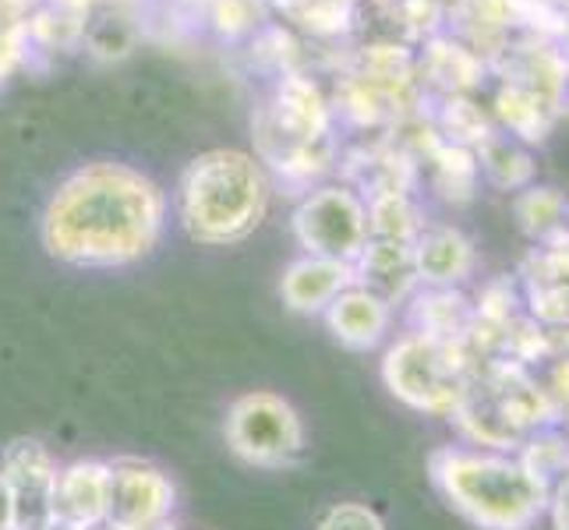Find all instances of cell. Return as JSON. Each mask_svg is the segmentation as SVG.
I'll return each mask as SVG.
<instances>
[{
  "label": "cell",
  "mask_w": 569,
  "mask_h": 530,
  "mask_svg": "<svg viewBox=\"0 0 569 530\" xmlns=\"http://www.w3.org/2000/svg\"><path fill=\"white\" fill-rule=\"evenodd\" d=\"M167 194L149 173L96 160L68 173L43 209V248L74 269H121L160 244Z\"/></svg>",
  "instance_id": "6da1fadb"
},
{
  "label": "cell",
  "mask_w": 569,
  "mask_h": 530,
  "mask_svg": "<svg viewBox=\"0 0 569 530\" xmlns=\"http://www.w3.org/2000/svg\"><path fill=\"white\" fill-rule=\"evenodd\" d=\"M439 499L478 530H531L545 520L552 484L517 453L478 446H439L428 457Z\"/></svg>",
  "instance_id": "7a4b0ae2"
},
{
  "label": "cell",
  "mask_w": 569,
  "mask_h": 530,
  "mask_svg": "<svg viewBox=\"0 0 569 530\" xmlns=\"http://www.w3.org/2000/svg\"><path fill=\"white\" fill-rule=\"evenodd\" d=\"M173 209L191 241L238 244L259 230L269 209V170L244 149H209L184 167Z\"/></svg>",
  "instance_id": "3957f363"
},
{
  "label": "cell",
  "mask_w": 569,
  "mask_h": 530,
  "mask_svg": "<svg viewBox=\"0 0 569 530\" xmlns=\"http://www.w3.org/2000/svg\"><path fill=\"white\" fill-rule=\"evenodd\" d=\"M449 421L467 446L520 453L541 431L562 428V410L535 368L488 358L470 364L467 392Z\"/></svg>",
  "instance_id": "277c9868"
},
{
  "label": "cell",
  "mask_w": 569,
  "mask_h": 530,
  "mask_svg": "<svg viewBox=\"0 0 569 530\" xmlns=\"http://www.w3.org/2000/svg\"><path fill=\"white\" fill-rule=\"evenodd\" d=\"M379 376L392 400H400L415 414L449 421L467 392L470 358L460 340H439L407 329L386 347Z\"/></svg>",
  "instance_id": "5b68a950"
},
{
  "label": "cell",
  "mask_w": 569,
  "mask_h": 530,
  "mask_svg": "<svg viewBox=\"0 0 569 530\" xmlns=\"http://www.w3.org/2000/svg\"><path fill=\"white\" fill-rule=\"evenodd\" d=\"M223 436L230 453L266 470H283L305 453V421L290 400L254 389L230 403Z\"/></svg>",
  "instance_id": "8992f818"
},
{
  "label": "cell",
  "mask_w": 569,
  "mask_h": 530,
  "mask_svg": "<svg viewBox=\"0 0 569 530\" xmlns=\"http://www.w3.org/2000/svg\"><path fill=\"white\" fill-rule=\"evenodd\" d=\"M293 241L305 248V254L319 259H337L355 266L358 254L368 244V202L358 188L347 181L319 184L301 194L298 209L290 216Z\"/></svg>",
  "instance_id": "52a82bcc"
},
{
  "label": "cell",
  "mask_w": 569,
  "mask_h": 530,
  "mask_svg": "<svg viewBox=\"0 0 569 530\" xmlns=\"http://www.w3.org/2000/svg\"><path fill=\"white\" fill-rule=\"evenodd\" d=\"M173 506H178V488L160 467L121 457L110 463V502H107V523L117 530H149L170 523Z\"/></svg>",
  "instance_id": "ba28073f"
},
{
  "label": "cell",
  "mask_w": 569,
  "mask_h": 530,
  "mask_svg": "<svg viewBox=\"0 0 569 530\" xmlns=\"http://www.w3.org/2000/svg\"><path fill=\"white\" fill-rule=\"evenodd\" d=\"M488 71L499 74L502 82L535 92L559 121L569 117V39L556 43V39L513 36Z\"/></svg>",
  "instance_id": "9c48e42d"
},
{
  "label": "cell",
  "mask_w": 569,
  "mask_h": 530,
  "mask_svg": "<svg viewBox=\"0 0 569 530\" xmlns=\"http://www.w3.org/2000/svg\"><path fill=\"white\" fill-rule=\"evenodd\" d=\"M14 502V530H53V492H57V467L53 453L39 439H14L4 446L0 460Z\"/></svg>",
  "instance_id": "30bf717a"
},
{
  "label": "cell",
  "mask_w": 569,
  "mask_h": 530,
  "mask_svg": "<svg viewBox=\"0 0 569 530\" xmlns=\"http://www.w3.org/2000/svg\"><path fill=\"white\" fill-rule=\"evenodd\" d=\"M517 283L523 293L527 316L538 319L545 329L569 326V233L535 244L520 262Z\"/></svg>",
  "instance_id": "8fae6325"
},
{
  "label": "cell",
  "mask_w": 569,
  "mask_h": 530,
  "mask_svg": "<svg viewBox=\"0 0 569 530\" xmlns=\"http://www.w3.org/2000/svg\"><path fill=\"white\" fill-rule=\"evenodd\" d=\"M110 502V463L107 460H74L61 467L53 492V520L64 530H89L107 523Z\"/></svg>",
  "instance_id": "7c38bea8"
},
{
  "label": "cell",
  "mask_w": 569,
  "mask_h": 530,
  "mask_svg": "<svg viewBox=\"0 0 569 530\" xmlns=\"http://www.w3.org/2000/svg\"><path fill=\"white\" fill-rule=\"evenodd\" d=\"M488 74V64L453 32L431 36L418 50V78L436 96H475Z\"/></svg>",
  "instance_id": "4fadbf2b"
},
{
  "label": "cell",
  "mask_w": 569,
  "mask_h": 530,
  "mask_svg": "<svg viewBox=\"0 0 569 530\" xmlns=\"http://www.w3.org/2000/svg\"><path fill=\"white\" fill-rule=\"evenodd\" d=\"M347 287H355V266L319 254L293 259L280 277V298L293 316H322Z\"/></svg>",
  "instance_id": "5bb4252c"
},
{
  "label": "cell",
  "mask_w": 569,
  "mask_h": 530,
  "mask_svg": "<svg viewBox=\"0 0 569 530\" xmlns=\"http://www.w3.org/2000/svg\"><path fill=\"white\" fill-rule=\"evenodd\" d=\"M326 329L332 332V340L347 350H376L392 329V304H386L379 293H371L365 287H347L337 301L326 311Z\"/></svg>",
  "instance_id": "9a60e30c"
},
{
  "label": "cell",
  "mask_w": 569,
  "mask_h": 530,
  "mask_svg": "<svg viewBox=\"0 0 569 530\" xmlns=\"http://www.w3.org/2000/svg\"><path fill=\"white\" fill-rule=\"evenodd\" d=\"M355 283L379 293L386 304H407L418 293V266H415V244L400 241H376L368 238L365 251L355 262Z\"/></svg>",
  "instance_id": "2e32d148"
},
{
  "label": "cell",
  "mask_w": 569,
  "mask_h": 530,
  "mask_svg": "<svg viewBox=\"0 0 569 530\" xmlns=\"http://www.w3.org/2000/svg\"><path fill=\"white\" fill-rule=\"evenodd\" d=\"M421 287H463L478 269V248L457 227H425L415 241Z\"/></svg>",
  "instance_id": "e0dca14e"
},
{
  "label": "cell",
  "mask_w": 569,
  "mask_h": 530,
  "mask_svg": "<svg viewBox=\"0 0 569 530\" xmlns=\"http://www.w3.org/2000/svg\"><path fill=\"white\" fill-rule=\"evenodd\" d=\"M407 322L415 332L439 340H463L475 322V298L463 287H418L407 301Z\"/></svg>",
  "instance_id": "ac0fdd59"
},
{
  "label": "cell",
  "mask_w": 569,
  "mask_h": 530,
  "mask_svg": "<svg viewBox=\"0 0 569 530\" xmlns=\"http://www.w3.org/2000/svg\"><path fill=\"white\" fill-rule=\"evenodd\" d=\"M449 32L475 50L485 64H492L496 57L513 39V22H509L506 0H457L453 8H446Z\"/></svg>",
  "instance_id": "d6986e66"
},
{
  "label": "cell",
  "mask_w": 569,
  "mask_h": 530,
  "mask_svg": "<svg viewBox=\"0 0 569 530\" xmlns=\"http://www.w3.org/2000/svg\"><path fill=\"white\" fill-rule=\"evenodd\" d=\"M492 121L499 131H506L509 139L523 142L527 149L531 146H545L548 134L556 131L559 117L548 110L535 92H527L513 82H499L496 96H492Z\"/></svg>",
  "instance_id": "ffe728a7"
},
{
  "label": "cell",
  "mask_w": 569,
  "mask_h": 530,
  "mask_svg": "<svg viewBox=\"0 0 569 530\" xmlns=\"http://www.w3.org/2000/svg\"><path fill=\"white\" fill-rule=\"evenodd\" d=\"M421 167H428V181L431 191L439 194L449 206H467L475 202L478 184H481V170H478V156L463 149V146H449V142H436L431 152L421 160Z\"/></svg>",
  "instance_id": "44dd1931"
},
{
  "label": "cell",
  "mask_w": 569,
  "mask_h": 530,
  "mask_svg": "<svg viewBox=\"0 0 569 530\" xmlns=\"http://www.w3.org/2000/svg\"><path fill=\"white\" fill-rule=\"evenodd\" d=\"M475 156H478L481 177L496 191H523V188H531L538 177V163L531 149L517 139H509L499 128L475 149Z\"/></svg>",
  "instance_id": "7402d4cb"
},
{
  "label": "cell",
  "mask_w": 569,
  "mask_h": 530,
  "mask_svg": "<svg viewBox=\"0 0 569 530\" xmlns=\"http://www.w3.org/2000/svg\"><path fill=\"white\" fill-rule=\"evenodd\" d=\"M428 117H431V124H436L442 142L463 146L470 152L496 131L492 113H488L475 96H436Z\"/></svg>",
  "instance_id": "603a6c76"
},
{
  "label": "cell",
  "mask_w": 569,
  "mask_h": 530,
  "mask_svg": "<svg viewBox=\"0 0 569 530\" xmlns=\"http://www.w3.org/2000/svg\"><path fill=\"white\" fill-rule=\"evenodd\" d=\"M566 194L552 184H531L517 191L513 199V216H517V227L527 241L545 244L559 238L566 230Z\"/></svg>",
  "instance_id": "cb8c5ba5"
},
{
  "label": "cell",
  "mask_w": 569,
  "mask_h": 530,
  "mask_svg": "<svg viewBox=\"0 0 569 530\" xmlns=\"http://www.w3.org/2000/svg\"><path fill=\"white\" fill-rule=\"evenodd\" d=\"M368 202V233L376 241H400V244H415L421 238L425 212L415 202V194H376Z\"/></svg>",
  "instance_id": "d4e9b609"
},
{
  "label": "cell",
  "mask_w": 569,
  "mask_h": 530,
  "mask_svg": "<svg viewBox=\"0 0 569 530\" xmlns=\"http://www.w3.org/2000/svg\"><path fill=\"white\" fill-rule=\"evenodd\" d=\"M86 29H89V11L61 4V0H47L43 8L29 11L26 18L29 43L39 50H68L78 39H86Z\"/></svg>",
  "instance_id": "484cf974"
},
{
  "label": "cell",
  "mask_w": 569,
  "mask_h": 530,
  "mask_svg": "<svg viewBox=\"0 0 569 530\" xmlns=\"http://www.w3.org/2000/svg\"><path fill=\"white\" fill-rule=\"evenodd\" d=\"M350 71L361 74V78H371V82H382V86L421 82L418 78V53L407 43H371L358 53V61Z\"/></svg>",
  "instance_id": "4316f807"
},
{
  "label": "cell",
  "mask_w": 569,
  "mask_h": 530,
  "mask_svg": "<svg viewBox=\"0 0 569 530\" xmlns=\"http://www.w3.org/2000/svg\"><path fill=\"white\" fill-rule=\"evenodd\" d=\"M517 457L531 467L535 474H541L548 484H556L566 474V467H569V436L562 428H548V431H541V436H535L531 442H527Z\"/></svg>",
  "instance_id": "83f0119b"
},
{
  "label": "cell",
  "mask_w": 569,
  "mask_h": 530,
  "mask_svg": "<svg viewBox=\"0 0 569 530\" xmlns=\"http://www.w3.org/2000/svg\"><path fill=\"white\" fill-rule=\"evenodd\" d=\"M403 32V43H428L431 36L446 32V8L436 0H397L386 8Z\"/></svg>",
  "instance_id": "f1b7e54d"
},
{
  "label": "cell",
  "mask_w": 569,
  "mask_h": 530,
  "mask_svg": "<svg viewBox=\"0 0 569 530\" xmlns=\"http://www.w3.org/2000/svg\"><path fill=\"white\" fill-rule=\"evenodd\" d=\"M251 61H259V68L266 71H277V74H287V71H301V43L293 39L287 29L280 26H266L254 32V43H251Z\"/></svg>",
  "instance_id": "f546056e"
},
{
  "label": "cell",
  "mask_w": 569,
  "mask_h": 530,
  "mask_svg": "<svg viewBox=\"0 0 569 530\" xmlns=\"http://www.w3.org/2000/svg\"><path fill=\"white\" fill-rule=\"evenodd\" d=\"M355 4L358 0H308L298 22L319 39H340L355 29Z\"/></svg>",
  "instance_id": "4dcf8cb0"
},
{
  "label": "cell",
  "mask_w": 569,
  "mask_h": 530,
  "mask_svg": "<svg viewBox=\"0 0 569 530\" xmlns=\"http://www.w3.org/2000/svg\"><path fill=\"white\" fill-rule=\"evenodd\" d=\"M209 18H212V26L220 36L238 39L248 32H259L262 8H259V0H212Z\"/></svg>",
  "instance_id": "1f68e13d"
},
{
  "label": "cell",
  "mask_w": 569,
  "mask_h": 530,
  "mask_svg": "<svg viewBox=\"0 0 569 530\" xmlns=\"http://www.w3.org/2000/svg\"><path fill=\"white\" fill-rule=\"evenodd\" d=\"M316 530H386V523L365 502H337L332 509H326V517L319 520Z\"/></svg>",
  "instance_id": "d6a6232c"
},
{
  "label": "cell",
  "mask_w": 569,
  "mask_h": 530,
  "mask_svg": "<svg viewBox=\"0 0 569 530\" xmlns=\"http://www.w3.org/2000/svg\"><path fill=\"white\" fill-rule=\"evenodd\" d=\"M32 43H29V32L26 22H0V86L29 61Z\"/></svg>",
  "instance_id": "836d02e7"
},
{
  "label": "cell",
  "mask_w": 569,
  "mask_h": 530,
  "mask_svg": "<svg viewBox=\"0 0 569 530\" xmlns=\"http://www.w3.org/2000/svg\"><path fill=\"white\" fill-rule=\"evenodd\" d=\"M541 382H545L548 392H552V400L559 403L562 418H566V410H569V358H552V361H548Z\"/></svg>",
  "instance_id": "e575fe53"
},
{
  "label": "cell",
  "mask_w": 569,
  "mask_h": 530,
  "mask_svg": "<svg viewBox=\"0 0 569 530\" xmlns=\"http://www.w3.org/2000/svg\"><path fill=\"white\" fill-rule=\"evenodd\" d=\"M548 520H552L556 530H569V467L566 474L552 484V499H548Z\"/></svg>",
  "instance_id": "d590c367"
},
{
  "label": "cell",
  "mask_w": 569,
  "mask_h": 530,
  "mask_svg": "<svg viewBox=\"0 0 569 530\" xmlns=\"http://www.w3.org/2000/svg\"><path fill=\"white\" fill-rule=\"evenodd\" d=\"M0 530H14V502L4 474H0Z\"/></svg>",
  "instance_id": "8d00e7d4"
},
{
  "label": "cell",
  "mask_w": 569,
  "mask_h": 530,
  "mask_svg": "<svg viewBox=\"0 0 569 530\" xmlns=\"http://www.w3.org/2000/svg\"><path fill=\"white\" fill-rule=\"evenodd\" d=\"M269 4H277L287 18H293V22H298L301 11L308 8V0H269Z\"/></svg>",
  "instance_id": "74e56055"
},
{
  "label": "cell",
  "mask_w": 569,
  "mask_h": 530,
  "mask_svg": "<svg viewBox=\"0 0 569 530\" xmlns=\"http://www.w3.org/2000/svg\"><path fill=\"white\" fill-rule=\"evenodd\" d=\"M61 4H71V8H82V11H92V4H100V0H61Z\"/></svg>",
  "instance_id": "f35d334b"
},
{
  "label": "cell",
  "mask_w": 569,
  "mask_h": 530,
  "mask_svg": "<svg viewBox=\"0 0 569 530\" xmlns=\"http://www.w3.org/2000/svg\"><path fill=\"white\" fill-rule=\"evenodd\" d=\"M376 8H389V4H397V0H371Z\"/></svg>",
  "instance_id": "ab89813d"
},
{
  "label": "cell",
  "mask_w": 569,
  "mask_h": 530,
  "mask_svg": "<svg viewBox=\"0 0 569 530\" xmlns=\"http://www.w3.org/2000/svg\"><path fill=\"white\" fill-rule=\"evenodd\" d=\"M89 530H117L113 523H100V527H89Z\"/></svg>",
  "instance_id": "60d3db41"
},
{
  "label": "cell",
  "mask_w": 569,
  "mask_h": 530,
  "mask_svg": "<svg viewBox=\"0 0 569 530\" xmlns=\"http://www.w3.org/2000/svg\"><path fill=\"white\" fill-rule=\"evenodd\" d=\"M436 4H442V8H453V4H457V0H436Z\"/></svg>",
  "instance_id": "b9f144b4"
},
{
  "label": "cell",
  "mask_w": 569,
  "mask_h": 530,
  "mask_svg": "<svg viewBox=\"0 0 569 530\" xmlns=\"http://www.w3.org/2000/svg\"><path fill=\"white\" fill-rule=\"evenodd\" d=\"M566 233H569V202H566Z\"/></svg>",
  "instance_id": "7bdbcfd3"
},
{
  "label": "cell",
  "mask_w": 569,
  "mask_h": 530,
  "mask_svg": "<svg viewBox=\"0 0 569 530\" xmlns=\"http://www.w3.org/2000/svg\"><path fill=\"white\" fill-rule=\"evenodd\" d=\"M562 424H569V410H566V418H562Z\"/></svg>",
  "instance_id": "ee69618b"
}]
</instances>
